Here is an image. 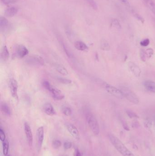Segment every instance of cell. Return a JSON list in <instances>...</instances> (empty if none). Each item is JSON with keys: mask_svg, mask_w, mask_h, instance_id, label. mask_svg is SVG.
<instances>
[{"mask_svg": "<svg viewBox=\"0 0 155 156\" xmlns=\"http://www.w3.org/2000/svg\"><path fill=\"white\" fill-rule=\"evenodd\" d=\"M108 137L112 144L122 155L123 156H135L117 137L113 134L109 135Z\"/></svg>", "mask_w": 155, "mask_h": 156, "instance_id": "obj_1", "label": "cell"}, {"mask_svg": "<svg viewBox=\"0 0 155 156\" xmlns=\"http://www.w3.org/2000/svg\"><path fill=\"white\" fill-rule=\"evenodd\" d=\"M86 117L87 122L91 131L95 135H98L100 132V127L95 116L91 113L87 112Z\"/></svg>", "mask_w": 155, "mask_h": 156, "instance_id": "obj_2", "label": "cell"}, {"mask_svg": "<svg viewBox=\"0 0 155 156\" xmlns=\"http://www.w3.org/2000/svg\"><path fill=\"white\" fill-rule=\"evenodd\" d=\"M120 90L122 91L124 97L126 98V99L130 102L134 104H137L139 103V98L137 94L132 90H131L130 89L126 87H121Z\"/></svg>", "mask_w": 155, "mask_h": 156, "instance_id": "obj_3", "label": "cell"}, {"mask_svg": "<svg viewBox=\"0 0 155 156\" xmlns=\"http://www.w3.org/2000/svg\"><path fill=\"white\" fill-rule=\"evenodd\" d=\"M103 86L107 92L118 99H122L124 97L120 90H119L111 85H109L106 83H103Z\"/></svg>", "mask_w": 155, "mask_h": 156, "instance_id": "obj_4", "label": "cell"}, {"mask_svg": "<svg viewBox=\"0 0 155 156\" xmlns=\"http://www.w3.org/2000/svg\"><path fill=\"white\" fill-rule=\"evenodd\" d=\"M29 53L28 49L23 45L20 44L16 46L15 50V56L22 59L27 56Z\"/></svg>", "mask_w": 155, "mask_h": 156, "instance_id": "obj_5", "label": "cell"}, {"mask_svg": "<svg viewBox=\"0 0 155 156\" xmlns=\"http://www.w3.org/2000/svg\"><path fill=\"white\" fill-rule=\"evenodd\" d=\"M26 62L32 65H43L45 64L43 59L39 56H31L27 58Z\"/></svg>", "mask_w": 155, "mask_h": 156, "instance_id": "obj_6", "label": "cell"}, {"mask_svg": "<svg viewBox=\"0 0 155 156\" xmlns=\"http://www.w3.org/2000/svg\"><path fill=\"white\" fill-rule=\"evenodd\" d=\"M9 87L12 96L15 99L18 100V83L15 79H11L9 82Z\"/></svg>", "mask_w": 155, "mask_h": 156, "instance_id": "obj_7", "label": "cell"}, {"mask_svg": "<svg viewBox=\"0 0 155 156\" xmlns=\"http://www.w3.org/2000/svg\"><path fill=\"white\" fill-rule=\"evenodd\" d=\"M44 128L43 127H39L37 129V148L38 152L40 151L42 147V143L44 139Z\"/></svg>", "mask_w": 155, "mask_h": 156, "instance_id": "obj_8", "label": "cell"}, {"mask_svg": "<svg viewBox=\"0 0 155 156\" xmlns=\"http://www.w3.org/2000/svg\"><path fill=\"white\" fill-rule=\"evenodd\" d=\"M49 91L51 93L52 97L55 100L61 101L64 99L65 98V95L59 89L56 88L55 87L51 86Z\"/></svg>", "mask_w": 155, "mask_h": 156, "instance_id": "obj_9", "label": "cell"}, {"mask_svg": "<svg viewBox=\"0 0 155 156\" xmlns=\"http://www.w3.org/2000/svg\"><path fill=\"white\" fill-rule=\"evenodd\" d=\"M66 127L68 131L72 137L75 138L76 140L79 139V132L78 129L74 125H72V124L67 123L66 124Z\"/></svg>", "mask_w": 155, "mask_h": 156, "instance_id": "obj_10", "label": "cell"}, {"mask_svg": "<svg viewBox=\"0 0 155 156\" xmlns=\"http://www.w3.org/2000/svg\"><path fill=\"white\" fill-rule=\"evenodd\" d=\"M24 130L28 144L30 146H32L33 142L32 133L30 126L28 124V123L25 122L24 124Z\"/></svg>", "mask_w": 155, "mask_h": 156, "instance_id": "obj_11", "label": "cell"}, {"mask_svg": "<svg viewBox=\"0 0 155 156\" xmlns=\"http://www.w3.org/2000/svg\"><path fill=\"white\" fill-rule=\"evenodd\" d=\"M43 111L44 112L49 116H54L56 114L53 106L51 104L49 103H46L44 105Z\"/></svg>", "mask_w": 155, "mask_h": 156, "instance_id": "obj_12", "label": "cell"}, {"mask_svg": "<svg viewBox=\"0 0 155 156\" xmlns=\"http://www.w3.org/2000/svg\"><path fill=\"white\" fill-rule=\"evenodd\" d=\"M128 64L132 73H133L135 76L137 77L140 76L141 73V69L137 65L131 62H129Z\"/></svg>", "mask_w": 155, "mask_h": 156, "instance_id": "obj_13", "label": "cell"}, {"mask_svg": "<svg viewBox=\"0 0 155 156\" xmlns=\"http://www.w3.org/2000/svg\"><path fill=\"white\" fill-rule=\"evenodd\" d=\"M74 46L77 50L81 51H87L89 48L86 43L81 41H76L74 43Z\"/></svg>", "mask_w": 155, "mask_h": 156, "instance_id": "obj_14", "label": "cell"}, {"mask_svg": "<svg viewBox=\"0 0 155 156\" xmlns=\"http://www.w3.org/2000/svg\"><path fill=\"white\" fill-rule=\"evenodd\" d=\"M18 8L16 7H12L7 8L5 12V15L7 17H11L16 15L18 13Z\"/></svg>", "mask_w": 155, "mask_h": 156, "instance_id": "obj_15", "label": "cell"}, {"mask_svg": "<svg viewBox=\"0 0 155 156\" xmlns=\"http://www.w3.org/2000/svg\"><path fill=\"white\" fill-rule=\"evenodd\" d=\"M145 88L150 92L155 93V82L148 80L143 83Z\"/></svg>", "mask_w": 155, "mask_h": 156, "instance_id": "obj_16", "label": "cell"}, {"mask_svg": "<svg viewBox=\"0 0 155 156\" xmlns=\"http://www.w3.org/2000/svg\"><path fill=\"white\" fill-rule=\"evenodd\" d=\"M9 57V52L8 49L7 47L6 46H4L2 48L1 53V59L3 62L7 61Z\"/></svg>", "mask_w": 155, "mask_h": 156, "instance_id": "obj_17", "label": "cell"}, {"mask_svg": "<svg viewBox=\"0 0 155 156\" xmlns=\"http://www.w3.org/2000/svg\"><path fill=\"white\" fill-rule=\"evenodd\" d=\"M1 112L4 115L7 116H10L11 115V110L9 105L7 103H2L1 105Z\"/></svg>", "mask_w": 155, "mask_h": 156, "instance_id": "obj_18", "label": "cell"}, {"mask_svg": "<svg viewBox=\"0 0 155 156\" xmlns=\"http://www.w3.org/2000/svg\"><path fill=\"white\" fill-rule=\"evenodd\" d=\"M9 22L7 19L3 16L0 17V28L1 31L6 30L9 27Z\"/></svg>", "mask_w": 155, "mask_h": 156, "instance_id": "obj_19", "label": "cell"}, {"mask_svg": "<svg viewBox=\"0 0 155 156\" xmlns=\"http://www.w3.org/2000/svg\"><path fill=\"white\" fill-rule=\"evenodd\" d=\"M55 68L58 72L63 75H67L68 74L67 69L61 64H56L55 65Z\"/></svg>", "mask_w": 155, "mask_h": 156, "instance_id": "obj_20", "label": "cell"}, {"mask_svg": "<svg viewBox=\"0 0 155 156\" xmlns=\"http://www.w3.org/2000/svg\"><path fill=\"white\" fill-rule=\"evenodd\" d=\"M145 4L148 8L155 15V3L153 0H144Z\"/></svg>", "mask_w": 155, "mask_h": 156, "instance_id": "obj_21", "label": "cell"}, {"mask_svg": "<svg viewBox=\"0 0 155 156\" xmlns=\"http://www.w3.org/2000/svg\"><path fill=\"white\" fill-rule=\"evenodd\" d=\"M100 46H101V49L104 51H109L110 49L108 42L105 39H103L101 40Z\"/></svg>", "mask_w": 155, "mask_h": 156, "instance_id": "obj_22", "label": "cell"}, {"mask_svg": "<svg viewBox=\"0 0 155 156\" xmlns=\"http://www.w3.org/2000/svg\"><path fill=\"white\" fill-rule=\"evenodd\" d=\"M3 145V153L4 156L8 155V153L9 151V143L8 140H5L2 142Z\"/></svg>", "mask_w": 155, "mask_h": 156, "instance_id": "obj_23", "label": "cell"}, {"mask_svg": "<svg viewBox=\"0 0 155 156\" xmlns=\"http://www.w3.org/2000/svg\"><path fill=\"white\" fill-rule=\"evenodd\" d=\"M62 112L64 115L66 116H70L72 114V110L70 107L67 106H65L62 107Z\"/></svg>", "mask_w": 155, "mask_h": 156, "instance_id": "obj_24", "label": "cell"}, {"mask_svg": "<svg viewBox=\"0 0 155 156\" xmlns=\"http://www.w3.org/2000/svg\"><path fill=\"white\" fill-rule=\"evenodd\" d=\"M57 79L59 82L63 83L65 85H69L72 83V80L70 79H66V78H62V77H58Z\"/></svg>", "mask_w": 155, "mask_h": 156, "instance_id": "obj_25", "label": "cell"}, {"mask_svg": "<svg viewBox=\"0 0 155 156\" xmlns=\"http://www.w3.org/2000/svg\"><path fill=\"white\" fill-rule=\"evenodd\" d=\"M52 146L53 148L58 149L59 148L62 146V142L59 140H55L53 141Z\"/></svg>", "mask_w": 155, "mask_h": 156, "instance_id": "obj_26", "label": "cell"}, {"mask_svg": "<svg viewBox=\"0 0 155 156\" xmlns=\"http://www.w3.org/2000/svg\"><path fill=\"white\" fill-rule=\"evenodd\" d=\"M132 14H133V16H134L136 19H137L138 21H140L141 23H144V18H143L140 15V14H138V13H137V12H135L134 11L132 12Z\"/></svg>", "mask_w": 155, "mask_h": 156, "instance_id": "obj_27", "label": "cell"}, {"mask_svg": "<svg viewBox=\"0 0 155 156\" xmlns=\"http://www.w3.org/2000/svg\"><path fill=\"white\" fill-rule=\"evenodd\" d=\"M112 25L113 27L117 29H120L121 28V25H120V23L119 21H118V20L116 19H114L112 20Z\"/></svg>", "mask_w": 155, "mask_h": 156, "instance_id": "obj_28", "label": "cell"}, {"mask_svg": "<svg viewBox=\"0 0 155 156\" xmlns=\"http://www.w3.org/2000/svg\"><path fill=\"white\" fill-rule=\"evenodd\" d=\"M126 113H127V115L129 116L130 118H139V116H138L136 113L133 112V111L130 110V109H127L126 111Z\"/></svg>", "mask_w": 155, "mask_h": 156, "instance_id": "obj_29", "label": "cell"}, {"mask_svg": "<svg viewBox=\"0 0 155 156\" xmlns=\"http://www.w3.org/2000/svg\"><path fill=\"white\" fill-rule=\"evenodd\" d=\"M42 86L44 87L46 90L49 91L50 89L51 88V85L50 84V83L47 81H44L42 83Z\"/></svg>", "mask_w": 155, "mask_h": 156, "instance_id": "obj_30", "label": "cell"}, {"mask_svg": "<svg viewBox=\"0 0 155 156\" xmlns=\"http://www.w3.org/2000/svg\"><path fill=\"white\" fill-rule=\"evenodd\" d=\"M146 55V57L148 58H150L152 56L153 54V50L152 49H148L147 50L145 51Z\"/></svg>", "mask_w": 155, "mask_h": 156, "instance_id": "obj_31", "label": "cell"}, {"mask_svg": "<svg viewBox=\"0 0 155 156\" xmlns=\"http://www.w3.org/2000/svg\"><path fill=\"white\" fill-rule=\"evenodd\" d=\"M150 43V40L148 38L144 39L140 42V45L143 47L148 46Z\"/></svg>", "mask_w": 155, "mask_h": 156, "instance_id": "obj_32", "label": "cell"}, {"mask_svg": "<svg viewBox=\"0 0 155 156\" xmlns=\"http://www.w3.org/2000/svg\"><path fill=\"white\" fill-rule=\"evenodd\" d=\"M19 0H1L2 3L5 5L10 4L14 3Z\"/></svg>", "mask_w": 155, "mask_h": 156, "instance_id": "obj_33", "label": "cell"}, {"mask_svg": "<svg viewBox=\"0 0 155 156\" xmlns=\"http://www.w3.org/2000/svg\"><path fill=\"white\" fill-rule=\"evenodd\" d=\"M87 1L90 5L94 9H97V5L94 0H87Z\"/></svg>", "mask_w": 155, "mask_h": 156, "instance_id": "obj_34", "label": "cell"}, {"mask_svg": "<svg viewBox=\"0 0 155 156\" xmlns=\"http://www.w3.org/2000/svg\"><path fill=\"white\" fill-rule=\"evenodd\" d=\"M0 139L2 142L5 140V135L3 130L1 128L0 129Z\"/></svg>", "mask_w": 155, "mask_h": 156, "instance_id": "obj_35", "label": "cell"}, {"mask_svg": "<svg viewBox=\"0 0 155 156\" xmlns=\"http://www.w3.org/2000/svg\"><path fill=\"white\" fill-rule=\"evenodd\" d=\"M64 148L65 149L68 150L70 149L72 146V143L69 142H66L64 143Z\"/></svg>", "mask_w": 155, "mask_h": 156, "instance_id": "obj_36", "label": "cell"}, {"mask_svg": "<svg viewBox=\"0 0 155 156\" xmlns=\"http://www.w3.org/2000/svg\"><path fill=\"white\" fill-rule=\"evenodd\" d=\"M146 55L145 51L144 50H141V58L143 61H145L146 60Z\"/></svg>", "mask_w": 155, "mask_h": 156, "instance_id": "obj_37", "label": "cell"}, {"mask_svg": "<svg viewBox=\"0 0 155 156\" xmlns=\"http://www.w3.org/2000/svg\"><path fill=\"white\" fill-rule=\"evenodd\" d=\"M118 1H120L123 4L125 5H127V6L130 5V3H129L128 0H118Z\"/></svg>", "mask_w": 155, "mask_h": 156, "instance_id": "obj_38", "label": "cell"}, {"mask_svg": "<svg viewBox=\"0 0 155 156\" xmlns=\"http://www.w3.org/2000/svg\"><path fill=\"white\" fill-rule=\"evenodd\" d=\"M123 125L124 129L127 130V131H129L130 129H129V127H128V125H127V124L125 122V121H123Z\"/></svg>", "mask_w": 155, "mask_h": 156, "instance_id": "obj_39", "label": "cell"}, {"mask_svg": "<svg viewBox=\"0 0 155 156\" xmlns=\"http://www.w3.org/2000/svg\"><path fill=\"white\" fill-rule=\"evenodd\" d=\"M139 123L137 122V121H135V122L132 123V127H134L135 128H137L138 127H139Z\"/></svg>", "mask_w": 155, "mask_h": 156, "instance_id": "obj_40", "label": "cell"}, {"mask_svg": "<svg viewBox=\"0 0 155 156\" xmlns=\"http://www.w3.org/2000/svg\"><path fill=\"white\" fill-rule=\"evenodd\" d=\"M76 156H82L81 153L78 149H76Z\"/></svg>", "mask_w": 155, "mask_h": 156, "instance_id": "obj_41", "label": "cell"}, {"mask_svg": "<svg viewBox=\"0 0 155 156\" xmlns=\"http://www.w3.org/2000/svg\"><path fill=\"white\" fill-rule=\"evenodd\" d=\"M150 125H151V123H150V121H148V120L146 121L145 126H146L147 127L150 126Z\"/></svg>", "mask_w": 155, "mask_h": 156, "instance_id": "obj_42", "label": "cell"}, {"mask_svg": "<svg viewBox=\"0 0 155 156\" xmlns=\"http://www.w3.org/2000/svg\"><path fill=\"white\" fill-rule=\"evenodd\" d=\"M10 156V155H6V156Z\"/></svg>", "mask_w": 155, "mask_h": 156, "instance_id": "obj_43", "label": "cell"}, {"mask_svg": "<svg viewBox=\"0 0 155 156\" xmlns=\"http://www.w3.org/2000/svg\"></svg>", "mask_w": 155, "mask_h": 156, "instance_id": "obj_44", "label": "cell"}]
</instances>
